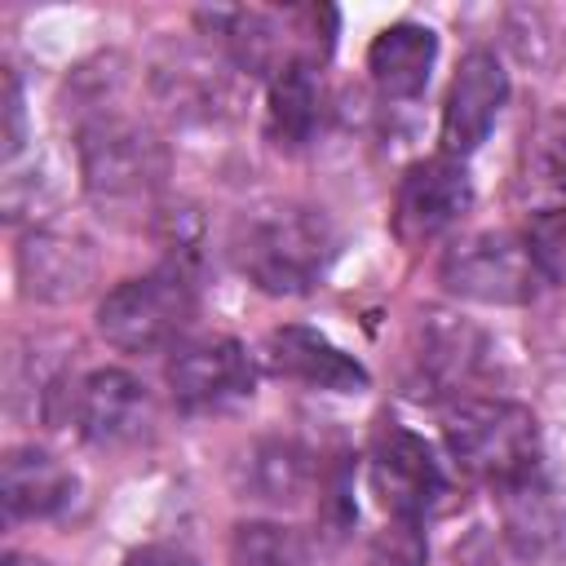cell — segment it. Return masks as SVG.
Wrapping results in <instances>:
<instances>
[{
    "mask_svg": "<svg viewBox=\"0 0 566 566\" xmlns=\"http://www.w3.org/2000/svg\"><path fill=\"white\" fill-rule=\"evenodd\" d=\"M332 243L327 217L305 203H261L234 226L239 270L274 296L310 292L332 261Z\"/></svg>",
    "mask_w": 566,
    "mask_h": 566,
    "instance_id": "1",
    "label": "cell"
},
{
    "mask_svg": "<svg viewBox=\"0 0 566 566\" xmlns=\"http://www.w3.org/2000/svg\"><path fill=\"white\" fill-rule=\"evenodd\" d=\"M442 438H447V451L460 469H469L495 486H513V482L535 478L539 424L522 402L469 398V402L447 411Z\"/></svg>",
    "mask_w": 566,
    "mask_h": 566,
    "instance_id": "2",
    "label": "cell"
},
{
    "mask_svg": "<svg viewBox=\"0 0 566 566\" xmlns=\"http://www.w3.org/2000/svg\"><path fill=\"white\" fill-rule=\"evenodd\" d=\"M199 310L195 279L181 261L115 283L97 305V332L124 354H155L172 345Z\"/></svg>",
    "mask_w": 566,
    "mask_h": 566,
    "instance_id": "3",
    "label": "cell"
},
{
    "mask_svg": "<svg viewBox=\"0 0 566 566\" xmlns=\"http://www.w3.org/2000/svg\"><path fill=\"white\" fill-rule=\"evenodd\" d=\"M80 168L97 203L128 208V203H146L159 190L168 172V155L150 128L111 115L80 133Z\"/></svg>",
    "mask_w": 566,
    "mask_h": 566,
    "instance_id": "4",
    "label": "cell"
},
{
    "mask_svg": "<svg viewBox=\"0 0 566 566\" xmlns=\"http://www.w3.org/2000/svg\"><path fill=\"white\" fill-rule=\"evenodd\" d=\"M438 274L447 283V292L478 301V305H526V301H535V287H539V270H535L526 243L504 230L460 239L442 256Z\"/></svg>",
    "mask_w": 566,
    "mask_h": 566,
    "instance_id": "5",
    "label": "cell"
},
{
    "mask_svg": "<svg viewBox=\"0 0 566 566\" xmlns=\"http://www.w3.org/2000/svg\"><path fill=\"white\" fill-rule=\"evenodd\" d=\"M371 491L389 517L420 522L447 495V478L442 464L433 460V447L420 433L402 424H385L371 447Z\"/></svg>",
    "mask_w": 566,
    "mask_h": 566,
    "instance_id": "6",
    "label": "cell"
},
{
    "mask_svg": "<svg viewBox=\"0 0 566 566\" xmlns=\"http://www.w3.org/2000/svg\"><path fill=\"white\" fill-rule=\"evenodd\" d=\"M256 385L252 358L234 336L190 340L168 363V389L186 411H217L248 398Z\"/></svg>",
    "mask_w": 566,
    "mask_h": 566,
    "instance_id": "7",
    "label": "cell"
},
{
    "mask_svg": "<svg viewBox=\"0 0 566 566\" xmlns=\"http://www.w3.org/2000/svg\"><path fill=\"white\" fill-rule=\"evenodd\" d=\"M509 97V71L491 49H469L455 66V80L447 88L442 106V150L451 159H464L478 150Z\"/></svg>",
    "mask_w": 566,
    "mask_h": 566,
    "instance_id": "8",
    "label": "cell"
},
{
    "mask_svg": "<svg viewBox=\"0 0 566 566\" xmlns=\"http://www.w3.org/2000/svg\"><path fill=\"white\" fill-rule=\"evenodd\" d=\"M469 203H473V186H469V172L460 159H451V155L420 159L398 181L394 230L407 243H424V239L442 234L447 226H455Z\"/></svg>",
    "mask_w": 566,
    "mask_h": 566,
    "instance_id": "9",
    "label": "cell"
},
{
    "mask_svg": "<svg viewBox=\"0 0 566 566\" xmlns=\"http://www.w3.org/2000/svg\"><path fill=\"white\" fill-rule=\"evenodd\" d=\"M265 367L283 380H296V385H310V389H332V394H363L371 385L367 367L345 354L340 345H332L323 332L314 327H301V323H287V327H274L265 336Z\"/></svg>",
    "mask_w": 566,
    "mask_h": 566,
    "instance_id": "10",
    "label": "cell"
},
{
    "mask_svg": "<svg viewBox=\"0 0 566 566\" xmlns=\"http://www.w3.org/2000/svg\"><path fill=\"white\" fill-rule=\"evenodd\" d=\"M75 424H80V438L93 447L137 442L150 424L146 385L119 367H102V371L84 376L80 394H75Z\"/></svg>",
    "mask_w": 566,
    "mask_h": 566,
    "instance_id": "11",
    "label": "cell"
},
{
    "mask_svg": "<svg viewBox=\"0 0 566 566\" xmlns=\"http://www.w3.org/2000/svg\"><path fill=\"white\" fill-rule=\"evenodd\" d=\"M433 57H438V35L420 22H394L385 27L371 49H367V71H371V84L394 97V102H411L424 93L429 84V71H433Z\"/></svg>",
    "mask_w": 566,
    "mask_h": 566,
    "instance_id": "12",
    "label": "cell"
},
{
    "mask_svg": "<svg viewBox=\"0 0 566 566\" xmlns=\"http://www.w3.org/2000/svg\"><path fill=\"white\" fill-rule=\"evenodd\" d=\"M9 517H53L75 500V473L40 447H13L0 469Z\"/></svg>",
    "mask_w": 566,
    "mask_h": 566,
    "instance_id": "13",
    "label": "cell"
},
{
    "mask_svg": "<svg viewBox=\"0 0 566 566\" xmlns=\"http://www.w3.org/2000/svg\"><path fill=\"white\" fill-rule=\"evenodd\" d=\"M18 270H22L27 296H40V301H75L93 283V252L75 234L40 230V234H31L22 243Z\"/></svg>",
    "mask_w": 566,
    "mask_h": 566,
    "instance_id": "14",
    "label": "cell"
},
{
    "mask_svg": "<svg viewBox=\"0 0 566 566\" xmlns=\"http://www.w3.org/2000/svg\"><path fill=\"white\" fill-rule=\"evenodd\" d=\"M318 66L314 62H292L270 80V106H265V128L279 150H301L314 128H318Z\"/></svg>",
    "mask_w": 566,
    "mask_h": 566,
    "instance_id": "15",
    "label": "cell"
},
{
    "mask_svg": "<svg viewBox=\"0 0 566 566\" xmlns=\"http://www.w3.org/2000/svg\"><path fill=\"white\" fill-rule=\"evenodd\" d=\"M310 486V455L296 442H261L248 460V491L270 504H292Z\"/></svg>",
    "mask_w": 566,
    "mask_h": 566,
    "instance_id": "16",
    "label": "cell"
},
{
    "mask_svg": "<svg viewBox=\"0 0 566 566\" xmlns=\"http://www.w3.org/2000/svg\"><path fill=\"white\" fill-rule=\"evenodd\" d=\"M230 553L239 566H296L305 557L301 535L292 526H274V522H243L234 526Z\"/></svg>",
    "mask_w": 566,
    "mask_h": 566,
    "instance_id": "17",
    "label": "cell"
},
{
    "mask_svg": "<svg viewBox=\"0 0 566 566\" xmlns=\"http://www.w3.org/2000/svg\"><path fill=\"white\" fill-rule=\"evenodd\" d=\"M522 243L544 283H566V208H544L526 221Z\"/></svg>",
    "mask_w": 566,
    "mask_h": 566,
    "instance_id": "18",
    "label": "cell"
},
{
    "mask_svg": "<svg viewBox=\"0 0 566 566\" xmlns=\"http://www.w3.org/2000/svg\"><path fill=\"white\" fill-rule=\"evenodd\" d=\"M371 566H424L420 522L389 517V526L371 539Z\"/></svg>",
    "mask_w": 566,
    "mask_h": 566,
    "instance_id": "19",
    "label": "cell"
},
{
    "mask_svg": "<svg viewBox=\"0 0 566 566\" xmlns=\"http://www.w3.org/2000/svg\"><path fill=\"white\" fill-rule=\"evenodd\" d=\"M119 566H199L190 553H181V548H168V544H146V548H137V553H128Z\"/></svg>",
    "mask_w": 566,
    "mask_h": 566,
    "instance_id": "20",
    "label": "cell"
},
{
    "mask_svg": "<svg viewBox=\"0 0 566 566\" xmlns=\"http://www.w3.org/2000/svg\"><path fill=\"white\" fill-rule=\"evenodd\" d=\"M4 115H9V133H4V155H13L22 146V93L13 71H4Z\"/></svg>",
    "mask_w": 566,
    "mask_h": 566,
    "instance_id": "21",
    "label": "cell"
},
{
    "mask_svg": "<svg viewBox=\"0 0 566 566\" xmlns=\"http://www.w3.org/2000/svg\"><path fill=\"white\" fill-rule=\"evenodd\" d=\"M544 168H548V181L566 190V119H557L553 133L544 137Z\"/></svg>",
    "mask_w": 566,
    "mask_h": 566,
    "instance_id": "22",
    "label": "cell"
}]
</instances>
